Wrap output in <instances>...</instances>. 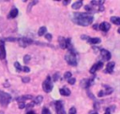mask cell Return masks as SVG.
Listing matches in <instances>:
<instances>
[{
    "label": "cell",
    "instance_id": "1",
    "mask_svg": "<svg viewBox=\"0 0 120 114\" xmlns=\"http://www.w3.org/2000/svg\"><path fill=\"white\" fill-rule=\"evenodd\" d=\"M94 17L90 13H80L76 12L73 13L72 21L74 23L81 25V26H88L93 22Z\"/></svg>",
    "mask_w": 120,
    "mask_h": 114
},
{
    "label": "cell",
    "instance_id": "2",
    "mask_svg": "<svg viewBox=\"0 0 120 114\" xmlns=\"http://www.w3.org/2000/svg\"><path fill=\"white\" fill-rule=\"evenodd\" d=\"M11 101V95L8 93L2 92L0 91V105L2 107H6L9 104V102Z\"/></svg>",
    "mask_w": 120,
    "mask_h": 114
},
{
    "label": "cell",
    "instance_id": "3",
    "mask_svg": "<svg viewBox=\"0 0 120 114\" xmlns=\"http://www.w3.org/2000/svg\"><path fill=\"white\" fill-rule=\"evenodd\" d=\"M42 88H43V91L45 93H50L52 92V79H51V77L48 76L46 78V79L43 81L42 83Z\"/></svg>",
    "mask_w": 120,
    "mask_h": 114
},
{
    "label": "cell",
    "instance_id": "4",
    "mask_svg": "<svg viewBox=\"0 0 120 114\" xmlns=\"http://www.w3.org/2000/svg\"><path fill=\"white\" fill-rule=\"evenodd\" d=\"M65 60L66 62L72 66H76L77 65V59H76V55L74 53H68L65 55Z\"/></svg>",
    "mask_w": 120,
    "mask_h": 114
},
{
    "label": "cell",
    "instance_id": "5",
    "mask_svg": "<svg viewBox=\"0 0 120 114\" xmlns=\"http://www.w3.org/2000/svg\"><path fill=\"white\" fill-rule=\"evenodd\" d=\"M17 41L19 42V45H20L21 47H22V48H25V47H27V46L31 45L32 43H34V41H33L31 38L26 37V36L20 37V38H18V39H17Z\"/></svg>",
    "mask_w": 120,
    "mask_h": 114
},
{
    "label": "cell",
    "instance_id": "6",
    "mask_svg": "<svg viewBox=\"0 0 120 114\" xmlns=\"http://www.w3.org/2000/svg\"><path fill=\"white\" fill-rule=\"evenodd\" d=\"M55 106V110H56V114H66V111L64 109V105H63V102L58 100L55 102L54 104Z\"/></svg>",
    "mask_w": 120,
    "mask_h": 114
},
{
    "label": "cell",
    "instance_id": "7",
    "mask_svg": "<svg viewBox=\"0 0 120 114\" xmlns=\"http://www.w3.org/2000/svg\"><path fill=\"white\" fill-rule=\"evenodd\" d=\"M102 66H103V63H102L101 61H99V62L96 63V64H93V66L90 68V73H91V74H95L98 70L101 69V68H102Z\"/></svg>",
    "mask_w": 120,
    "mask_h": 114
},
{
    "label": "cell",
    "instance_id": "8",
    "mask_svg": "<svg viewBox=\"0 0 120 114\" xmlns=\"http://www.w3.org/2000/svg\"><path fill=\"white\" fill-rule=\"evenodd\" d=\"M0 59H6V49H5V42L3 39H0Z\"/></svg>",
    "mask_w": 120,
    "mask_h": 114
},
{
    "label": "cell",
    "instance_id": "9",
    "mask_svg": "<svg viewBox=\"0 0 120 114\" xmlns=\"http://www.w3.org/2000/svg\"><path fill=\"white\" fill-rule=\"evenodd\" d=\"M100 55H101L102 60H104V61H109L111 59V53L107 50H104V49L100 50Z\"/></svg>",
    "mask_w": 120,
    "mask_h": 114
},
{
    "label": "cell",
    "instance_id": "10",
    "mask_svg": "<svg viewBox=\"0 0 120 114\" xmlns=\"http://www.w3.org/2000/svg\"><path fill=\"white\" fill-rule=\"evenodd\" d=\"M93 80H94V78H89V79H82V81H81V86L82 87H83V88H85V89H87V88H89L92 84H93Z\"/></svg>",
    "mask_w": 120,
    "mask_h": 114
},
{
    "label": "cell",
    "instance_id": "11",
    "mask_svg": "<svg viewBox=\"0 0 120 114\" xmlns=\"http://www.w3.org/2000/svg\"><path fill=\"white\" fill-rule=\"evenodd\" d=\"M110 28H111L110 23H109V22H106V21L101 22V23L98 25V29H99V30H101L102 32H108Z\"/></svg>",
    "mask_w": 120,
    "mask_h": 114
},
{
    "label": "cell",
    "instance_id": "12",
    "mask_svg": "<svg viewBox=\"0 0 120 114\" xmlns=\"http://www.w3.org/2000/svg\"><path fill=\"white\" fill-rule=\"evenodd\" d=\"M114 62H109L106 65V69H105V73H112L113 68H114Z\"/></svg>",
    "mask_w": 120,
    "mask_h": 114
},
{
    "label": "cell",
    "instance_id": "13",
    "mask_svg": "<svg viewBox=\"0 0 120 114\" xmlns=\"http://www.w3.org/2000/svg\"><path fill=\"white\" fill-rule=\"evenodd\" d=\"M112 92H113V89H112V87H110V86H107V85H105V86H104V89L101 90V93H102L103 95L111 94Z\"/></svg>",
    "mask_w": 120,
    "mask_h": 114
},
{
    "label": "cell",
    "instance_id": "14",
    "mask_svg": "<svg viewBox=\"0 0 120 114\" xmlns=\"http://www.w3.org/2000/svg\"><path fill=\"white\" fill-rule=\"evenodd\" d=\"M59 93H60L61 95H64V96H68L71 93L70 90L68 88H66V87H63V88L59 89Z\"/></svg>",
    "mask_w": 120,
    "mask_h": 114
},
{
    "label": "cell",
    "instance_id": "15",
    "mask_svg": "<svg viewBox=\"0 0 120 114\" xmlns=\"http://www.w3.org/2000/svg\"><path fill=\"white\" fill-rule=\"evenodd\" d=\"M18 14H19L18 9H17L16 7H14V8H12V9L9 11V14H8V19H13V18L17 17V16H18Z\"/></svg>",
    "mask_w": 120,
    "mask_h": 114
},
{
    "label": "cell",
    "instance_id": "16",
    "mask_svg": "<svg viewBox=\"0 0 120 114\" xmlns=\"http://www.w3.org/2000/svg\"><path fill=\"white\" fill-rule=\"evenodd\" d=\"M29 99H32V95H30V94L22 95V96H19V97H17V98H16V100H17L19 103L24 102L25 100H29Z\"/></svg>",
    "mask_w": 120,
    "mask_h": 114
},
{
    "label": "cell",
    "instance_id": "17",
    "mask_svg": "<svg viewBox=\"0 0 120 114\" xmlns=\"http://www.w3.org/2000/svg\"><path fill=\"white\" fill-rule=\"evenodd\" d=\"M87 41H88V43H90V44H93V45H96V44H98V43H100V38H98V37H89L88 39H87Z\"/></svg>",
    "mask_w": 120,
    "mask_h": 114
},
{
    "label": "cell",
    "instance_id": "18",
    "mask_svg": "<svg viewBox=\"0 0 120 114\" xmlns=\"http://www.w3.org/2000/svg\"><path fill=\"white\" fill-rule=\"evenodd\" d=\"M58 41H59V46L61 49H66V38H64L63 36H59L58 37Z\"/></svg>",
    "mask_w": 120,
    "mask_h": 114
},
{
    "label": "cell",
    "instance_id": "19",
    "mask_svg": "<svg viewBox=\"0 0 120 114\" xmlns=\"http://www.w3.org/2000/svg\"><path fill=\"white\" fill-rule=\"evenodd\" d=\"M81 7H82V0L76 1V2L73 3V5H72V8H73V9H79Z\"/></svg>",
    "mask_w": 120,
    "mask_h": 114
},
{
    "label": "cell",
    "instance_id": "20",
    "mask_svg": "<svg viewBox=\"0 0 120 114\" xmlns=\"http://www.w3.org/2000/svg\"><path fill=\"white\" fill-rule=\"evenodd\" d=\"M42 100H43V97H42L41 95H38L37 97L34 98L33 103H34V105H39V104L42 102Z\"/></svg>",
    "mask_w": 120,
    "mask_h": 114
},
{
    "label": "cell",
    "instance_id": "21",
    "mask_svg": "<svg viewBox=\"0 0 120 114\" xmlns=\"http://www.w3.org/2000/svg\"><path fill=\"white\" fill-rule=\"evenodd\" d=\"M111 21L112 22V23H114V24H116V25H120V18L119 17H115V16H112V17H111Z\"/></svg>",
    "mask_w": 120,
    "mask_h": 114
},
{
    "label": "cell",
    "instance_id": "22",
    "mask_svg": "<svg viewBox=\"0 0 120 114\" xmlns=\"http://www.w3.org/2000/svg\"><path fill=\"white\" fill-rule=\"evenodd\" d=\"M46 31H47V28H46L45 26H42V27H40V28L38 29V35L39 36H42L43 35H45V33H46Z\"/></svg>",
    "mask_w": 120,
    "mask_h": 114
},
{
    "label": "cell",
    "instance_id": "23",
    "mask_svg": "<svg viewBox=\"0 0 120 114\" xmlns=\"http://www.w3.org/2000/svg\"><path fill=\"white\" fill-rule=\"evenodd\" d=\"M14 66H15V68H16V70H17L18 72L22 71V66L20 64L19 62H15V63H14Z\"/></svg>",
    "mask_w": 120,
    "mask_h": 114
},
{
    "label": "cell",
    "instance_id": "24",
    "mask_svg": "<svg viewBox=\"0 0 120 114\" xmlns=\"http://www.w3.org/2000/svg\"><path fill=\"white\" fill-rule=\"evenodd\" d=\"M71 76H72L71 72L68 71V72H66V73L64 74V78H65V79H69V78H71Z\"/></svg>",
    "mask_w": 120,
    "mask_h": 114
},
{
    "label": "cell",
    "instance_id": "25",
    "mask_svg": "<svg viewBox=\"0 0 120 114\" xmlns=\"http://www.w3.org/2000/svg\"><path fill=\"white\" fill-rule=\"evenodd\" d=\"M103 3H104L103 1H91V4H92V5H96V7H98V5L102 6Z\"/></svg>",
    "mask_w": 120,
    "mask_h": 114
},
{
    "label": "cell",
    "instance_id": "26",
    "mask_svg": "<svg viewBox=\"0 0 120 114\" xmlns=\"http://www.w3.org/2000/svg\"><path fill=\"white\" fill-rule=\"evenodd\" d=\"M30 59H31V56H30V55H24V57H23V62H24L25 64H28V63L30 62Z\"/></svg>",
    "mask_w": 120,
    "mask_h": 114
},
{
    "label": "cell",
    "instance_id": "27",
    "mask_svg": "<svg viewBox=\"0 0 120 114\" xmlns=\"http://www.w3.org/2000/svg\"><path fill=\"white\" fill-rule=\"evenodd\" d=\"M38 1H32V2H30V4H29V6H28V8H27V11H30V9H31V7L34 6V5H36V4H38Z\"/></svg>",
    "mask_w": 120,
    "mask_h": 114
},
{
    "label": "cell",
    "instance_id": "28",
    "mask_svg": "<svg viewBox=\"0 0 120 114\" xmlns=\"http://www.w3.org/2000/svg\"><path fill=\"white\" fill-rule=\"evenodd\" d=\"M59 77H60V74H59L58 72H56L55 74H53L52 80H53V81H57V80H58V78H59Z\"/></svg>",
    "mask_w": 120,
    "mask_h": 114
},
{
    "label": "cell",
    "instance_id": "29",
    "mask_svg": "<svg viewBox=\"0 0 120 114\" xmlns=\"http://www.w3.org/2000/svg\"><path fill=\"white\" fill-rule=\"evenodd\" d=\"M114 109V107H107L106 110H105V113L104 114H111V110H113Z\"/></svg>",
    "mask_w": 120,
    "mask_h": 114
},
{
    "label": "cell",
    "instance_id": "30",
    "mask_svg": "<svg viewBox=\"0 0 120 114\" xmlns=\"http://www.w3.org/2000/svg\"><path fill=\"white\" fill-rule=\"evenodd\" d=\"M68 114H76V108L74 107H71L68 110Z\"/></svg>",
    "mask_w": 120,
    "mask_h": 114
},
{
    "label": "cell",
    "instance_id": "31",
    "mask_svg": "<svg viewBox=\"0 0 120 114\" xmlns=\"http://www.w3.org/2000/svg\"><path fill=\"white\" fill-rule=\"evenodd\" d=\"M68 82L70 85H73V84H75V82H76V79H75L74 78H70L69 79H68Z\"/></svg>",
    "mask_w": 120,
    "mask_h": 114
},
{
    "label": "cell",
    "instance_id": "32",
    "mask_svg": "<svg viewBox=\"0 0 120 114\" xmlns=\"http://www.w3.org/2000/svg\"><path fill=\"white\" fill-rule=\"evenodd\" d=\"M41 114H51V111L49 110V108H47V107H43V109H42V113Z\"/></svg>",
    "mask_w": 120,
    "mask_h": 114
},
{
    "label": "cell",
    "instance_id": "33",
    "mask_svg": "<svg viewBox=\"0 0 120 114\" xmlns=\"http://www.w3.org/2000/svg\"><path fill=\"white\" fill-rule=\"evenodd\" d=\"M22 82L27 83V82L30 81V78L29 77H23V78H22Z\"/></svg>",
    "mask_w": 120,
    "mask_h": 114
},
{
    "label": "cell",
    "instance_id": "34",
    "mask_svg": "<svg viewBox=\"0 0 120 114\" xmlns=\"http://www.w3.org/2000/svg\"><path fill=\"white\" fill-rule=\"evenodd\" d=\"M99 107H100L99 103H98H98H97V102H95V103H94V108H95V111H96V110H98V109H99Z\"/></svg>",
    "mask_w": 120,
    "mask_h": 114
},
{
    "label": "cell",
    "instance_id": "35",
    "mask_svg": "<svg viewBox=\"0 0 120 114\" xmlns=\"http://www.w3.org/2000/svg\"><path fill=\"white\" fill-rule=\"evenodd\" d=\"M26 107V104L24 103V102H22V103H19V108H21V109H22V108H24Z\"/></svg>",
    "mask_w": 120,
    "mask_h": 114
},
{
    "label": "cell",
    "instance_id": "36",
    "mask_svg": "<svg viewBox=\"0 0 120 114\" xmlns=\"http://www.w3.org/2000/svg\"><path fill=\"white\" fill-rule=\"evenodd\" d=\"M45 38L50 41V40H52V35H51V34H45Z\"/></svg>",
    "mask_w": 120,
    "mask_h": 114
},
{
    "label": "cell",
    "instance_id": "37",
    "mask_svg": "<svg viewBox=\"0 0 120 114\" xmlns=\"http://www.w3.org/2000/svg\"><path fill=\"white\" fill-rule=\"evenodd\" d=\"M7 41H17V38H14V37H8L6 38Z\"/></svg>",
    "mask_w": 120,
    "mask_h": 114
},
{
    "label": "cell",
    "instance_id": "38",
    "mask_svg": "<svg viewBox=\"0 0 120 114\" xmlns=\"http://www.w3.org/2000/svg\"><path fill=\"white\" fill-rule=\"evenodd\" d=\"M22 71L24 72H29L30 71V68L28 66H22Z\"/></svg>",
    "mask_w": 120,
    "mask_h": 114
},
{
    "label": "cell",
    "instance_id": "39",
    "mask_svg": "<svg viewBox=\"0 0 120 114\" xmlns=\"http://www.w3.org/2000/svg\"><path fill=\"white\" fill-rule=\"evenodd\" d=\"M88 38H89V37H88L87 36H85V35H83V36H81V39H86V40H87Z\"/></svg>",
    "mask_w": 120,
    "mask_h": 114
},
{
    "label": "cell",
    "instance_id": "40",
    "mask_svg": "<svg viewBox=\"0 0 120 114\" xmlns=\"http://www.w3.org/2000/svg\"><path fill=\"white\" fill-rule=\"evenodd\" d=\"M69 2H70V1H63V5H64V6H67V5L69 4Z\"/></svg>",
    "mask_w": 120,
    "mask_h": 114
},
{
    "label": "cell",
    "instance_id": "41",
    "mask_svg": "<svg viewBox=\"0 0 120 114\" xmlns=\"http://www.w3.org/2000/svg\"><path fill=\"white\" fill-rule=\"evenodd\" d=\"M88 93V95H89V97H91V98H92V99H94V100H95V97H94V95H93V94H92V93H89V92H88V93Z\"/></svg>",
    "mask_w": 120,
    "mask_h": 114
},
{
    "label": "cell",
    "instance_id": "42",
    "mask_svg": "<svg viewBox=\"0 0 120 114\" xmlns=\"http://www.w3.org/2000/svg\"><path fill=\"white\" fill-rule=\"evenodd\" d=\"M93 28H94L95 30H98V24H94V25H93Z\"/></svg>",
    "mask_w": 120,
    "mask_h": 114
},
{
    "label": "cell",
    "instance_id": "43",
    "mask_svg": "<svg viewBox=\"0 0 120 114\" xmlns=\"http://www.w3.org/2000/svg\"><path fill=\"white\" fill-rule=\"evenodd\" d=\"M89 114H98L97 111H95V110H91L90 112H89Z\"/></svg>",
    "mask_w": 120,
    "mask_h": 114
},
{
    "label": "cell",
    "instance_id": "44",
    "mask_svg": "<svg viewBox=\"0 0 120 114\" xmlns=\"http://www.w3.org/2000/svg\"><path fill=\"white\" fill-rule=\"evenodd\" d=\"M26 114H36V113H35V112H34L33 110H29V111H28V112H27Z\"/></svg>",
    "mask_w": 120,
    "mask_h": 114
},
{
    "label": "cell",
    "instance_id": "45",
    "mask_svg": "<svg viewBox=\"0 0 120 114\" xmlns=\"http://www.w3.org/2000/svg\"><path fill=\"white\" fill-rule=\"evenodd\" d=\"M117 32H118V33L120 34V28H118V30H117Z\"/></svg>",
    "mask_w": 120,
    "mask_h": 114
}]
</instances>
